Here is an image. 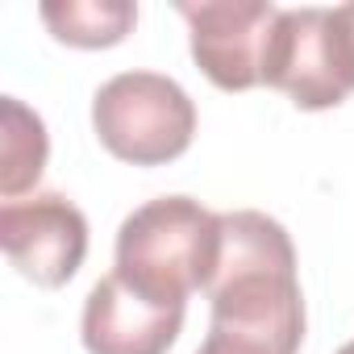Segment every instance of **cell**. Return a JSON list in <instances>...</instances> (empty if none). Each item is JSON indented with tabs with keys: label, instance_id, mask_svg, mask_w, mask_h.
<instances>
[{
	"label": "cell",
	"instance_id": "cell-12",
	"mask_svg": "<svg viewBox=\"0 0 354 354\" xmlns=\"http://www.w3.org/2000/svg\"><path fill=\"white\" fill-rule=\"evenodd\" d=\"M342 354H354V342H346V346H342Z\"/></svg>",
	"mask_w": 354,
	"mask_h": 354
},
{
	"label": "cell",
	"instance_id": "cell-6",
	"mask_svg": "<svg viewBox=\"0 0 354 354\" xmlns=\"http://www.w3.org/2000/svg\"><path fill=\"white\" fill-rule=\"evenodd\" d=\"M0 246L21 279L63 288L88 259V217L63 192H34L0 209Z\"/></svg>",
	"mask_w": 354,
	"mask_h": 354
},
{
	"label": "cell",
	"instance_id": "cell-7",
	"mask_svg": "<svg viewBox=\"0 0 354 354\" xmlns=\"http://www.w3.org/2000/svg\"><path fill=\"white\" fill-rule=\"evenodd\" d=\"M184 300H158L109 271L84 300L80 337L88 354H167L184 329Z\"/></svg>",
	"mask_w": 354,
	"mask_h": 354
},
{
	"label": "cell",
	"instance_id": "cell-13",
	"mask_svg": "<svg viewBox=\"0 0 354 354\" xmlns=\"http://www.w3.org/2000/svg\"><path fill=\"white\" fill-rule=\"evenodd\" d=\"M337 354H342V350H337Z\"/></svg>",
	"mask_w": 354,
	"mask_h": 354
},
{
	"label": "cell",
	"instance_id": "cell-1",
	"mask_svg": "<svg viewBox=\"0 0 354 354\" xmlns=\"http://www.w3.org/2000/svg\"><path fill=\"white\" fill-rule=\"evenodd\" d=\"M209 325L275 337L292 350L304 342V292L288 230L259 213H221V263L209 283Z\"/></svg>",
	"mask_w": 354,
	"mask_h": 354
},
{
	"label": "cell",
	"instance_id": "cell-10",
	"mask_svg": "<svg viewBox=\"0 0 354 354\" xmlns=\"http://www.w3.org/2000/svg\"><path fill=\"white\" fill-rule=\"evenodd\" d=\"M196 354H296L292 346L263 337V333H246V329H225V325H209V337Z\"/></svg>",
	"mask_w": 354,
	"mask_h": 354
},
{
	"label": "cell",
	"instance_id": "cell-11",
	"mask_svg": "<svg viewBox=\"0 0 354 354\" xmlns=\"http://www.w3.org/2000/svg\"><path fill=\"white\" fill-rule=\"evenodd\" d=\"M342 13H346V26H350V38H354V5H342Z\"/></svg>",
	"mask_w": 354,
	"mask_h": 354
},
{
	"label": "cell",
	"instance_id": "cell-8",
	"mask_svg": "<svg viewBox=\"0 0 354 354\" xmlns=\"http://www.w3.org/2000/svg\"><path fill=\"white\" fill-rule=\"evenodd\" d=\"M50 138L34 109H26L17 96H0V196L21 201L46 171Z\"/></svg>",
	"mask_w": 354,
	"mask_h": 354
},
{
	"label": "cell",
	"instance_id": "cell-3",
	"mask_svg": "<svg viewBox=\"0 0 354 354\" xmlns=\"http://www.w3.org/2000/svg\"><path fill=\"white\" fill-rule=\"evenodd\" d=\"M92 129L113 158L133 167H162L192 146L196 104L171 75L121 71L96 88Z\"/></svg>",
	"mask_w": 354,
	"mask_h": 354
},
{
	"label": "cell",
	"instance_id": "cell-2",
	"mask_svg": "<svg viewBox=\"0 0 354 354\" xmlns=\"http://www.w3.org/2000/svg\"><path fill=\"white\" fill-rule=\"evenodd\" d=\"M221 263V213L192 196H158L133 209L117 230V275L158 300L209 292Z\"/></svg>",
	"mask_w": 354,
	"mask_h": 354
},
{
	"label": "cell",
	"instance_id": "cell-4",
	"mask_svg": "<svg viewBox=\"0 0 354 354\" xmlns=\"http://www.w3.org/2000/svg\"><path fill=\"white\" fill-rule=\"evenodd\" d=\"M267 88H279L296 109H337L354 92V38L337 9H279L267 50Z\"/></svg>",
	"mask_w": 354,
	"mask_h": 354
},
{
	"label": "cell",
	"instance_id": "cell-5",
	"mask_svg": "<svg viewBox=\"0 0 354 354\" xmlns=\"http://www.w3.org/2000/svg\"><path fill=\"white\" fill-rule=\"evenodd\" d=\"M188 21L192 59L221 92H246L263 84L271 30L279 9L267 0H201L175 5Z\"/></svg>",
	"mask_w": 354,
	"mask_h": 354
},
{
	"label": "cell",
	"instance_id": "cell-9",
	"mask_svg": "<svg viewBox=\"0 0 354 354\" xmlns=\"http://www.w3.org/2000/svg\"><path fill=\"white\" fill-rule=\"evenodd\" d=\"M42 21L67 46L104 50L125 42V34L138 26V5L129 0H46Z\"/></svg>",
	"mask_w": 354,
	"mask_h": 354
}]
</instances>
